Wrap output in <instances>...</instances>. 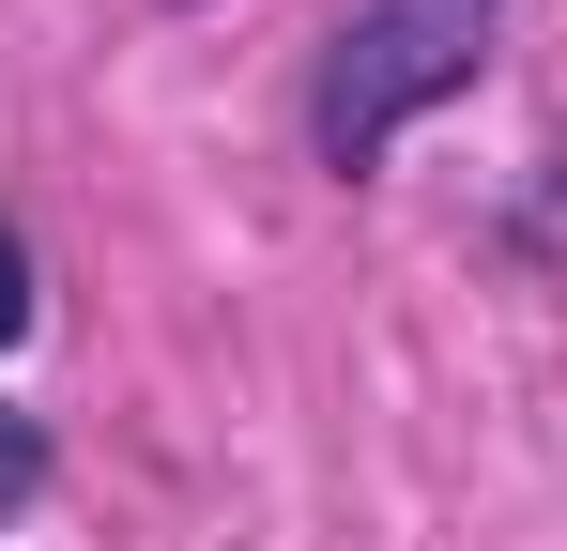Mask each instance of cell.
<instances>
[{"instance_id":"obj_1","label":"cell","mask_w":567,"mask_h":551,"mask_svg":"<svg viewBox=\"0 0 567 551\" xmlns=\"http://www.w3.org/2000/svg\"><path fill=\"white\" fill-rule=\"evenodd\" d=\"M491 15L506 0H353L338 46H322V92H307V154L322 169H383L399 123H430L491 62Z\"/></svg>"},{"instance_id":"obj_2","label":"cell","mask_w":567,"mask_h":551,"mask_svg":"<svg viewBox=\"0 0 567 551\" xmlns=\"http://www.w3.org/2000/svg\"><path fill=\"white\" fill-rule=\"evenodd\" d=\"M31 490H47V429H31V414H0V506H31Z\"/></svg>"},{"instance_id":"obj_3","label":"cell","mask_w":567,"mask_h":551,"mask_svg":"<svg viewBox=\"0 0 567 551\" xmlns=\"http://www.w3.org/2000/svg\"><path fill=\"white\" fill-rule=\"evenodd\" d=\"M16 337H31V246L0 230V353H16Z\"/></svg>"}]
</instances>
